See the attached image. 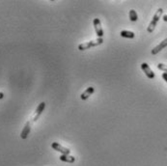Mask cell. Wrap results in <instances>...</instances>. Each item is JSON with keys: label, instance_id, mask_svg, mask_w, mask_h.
I'll list each match as a JSON object with an SVG mask.
<instances>
[{"label": "cell", "instance_id": "cell-14", "mask_svg": "<svg viewBox=\"0 0 167 166\" xmlns=\"http://www.w3.org/2000/svg\"><path fill=\"white\" fill-rule=\"evenodd\" d=\"M162 78L165 80V82L167 83V72H163L162 73Z\"/></svg>", "mask_w": 167, "mask_h": 166}, {"label": "cell", "instance_id": "cell-7", "mask_svg": "<svg viewBox=\"0 0 167 166\" xmlns=\"http://www.w3.org/2000/svg\"><path fill=\"white\" fill-rule=\"evenodd\" d=\"M31 123L30 121H28L26 124H25V126L24 128H23V130L21 131L20 132V137H21V139H26L27 137H28V134L30 133V131H31Z\"/></svg>", "mask_w": 167, "mask_h": 166}, {"label": "cell", "instance_id": "cell-3", "mask_svg": "<svg viewBox=\"0 0 167 166\" xmlns=\"http://www.w3.org/2000/svg\"><path fill=\"white\" fill-rule=\"evenodd\" d=\"M45 101H42V103L38 105V107L36 108V111H35V113L33 114V116H32V120H31V122L32 123H34V122H36L37 120L39 119V117L41 116V114L43 113V111L45 110Z\"/></svg>", "mask_w": 167, "mask_h": 166}, {"label": "cell", "instance_id": "cell-1", "mask_svg": "<svg viewBox=\"0 0 167 166\" xmlns=\"http://www.w3.org/2000/svg\"><path fill=\"white\" fill-rule=\"evenodd\" d=\"M103 43H104L103 38H98L96 40H92L89 42H86V43H82L80 45H78V49L83 51V50L89 49L90 48H94V47H97V45H100Z\"/></svg>", "mask_w": 167, "mask_h": 166}, {"label": "cell", "instance_id": "cell-6", "mask_svg": "<svg viewBox=\"0 0 167 166\" xmlns=\"http://www.w3.org/2000/svg\"><path fill=\"white\" fill-rule=\"evenodd\" d=\"M51 148L55 151L57 152H60L62 155H70L71 153V150H69L68 148H65V147L61 146L59 144V143H56V142H53L51 144Z\"/></svg>", "mask_w": 167, "mask_h": 166}, {"label": "cell", "instance_id": "cell-5", "mask_svg": "<svg viewBox=\"0 0 167 166\" xmlns=\"http://www.w3.org/2000/svg\"><path fill=\"white\" fill-rule=\"evenodd\" d=\"M141 69H142V71L144 72V73L148 78H150V79H154L155 76H156L155 72L151 70V68L149 67V65H148L147 63H142L141 64Z\"/></svg>", "mask_w": 167, "mask_h": 166}, {"label": "cell", "instance_id": "cell-13", "mask_svg": "<svg viewBox=\"0 0 167 166\" xmlns=\"http://www.w3.org/2000/svg\"><path fill=\"white\" fill-rule=\"evenodd\" d=\"M157 69L164 72H167V65H164V64H162V63L157 64Z\"/></svg>", "mask_w": 167, "mask_h": 166}, {"label": "cell", "instance_id": "cell-12", "mask_svg": "<svg viewBox=\"0 0 167 166\" xmlns=\"http://www.w3.org/2000/svg\"><path fill=\"white\" fill-rule=\"evenodd\" d=\"M129 20H131V21L132 22H135L138 20V16H137V13L134 11V10H131L129 11Z\"/></svg>", "mask_w": 167, "mask_h": 166}, {"label": "cell", "instance_id": "cell-9", "mask_svg": "<svg viewBox=\"0 0 167 166\" xmlns=\"http://www.w3.org/2000/svg\"><path fill=\"white\" fill-rule=\"evenodd\" d=\"M94 92H95V89H94V87H88V88L83 92V93L80 95V98H81V100H88L90 98V97L94 94Z\"/></svg>", "mask_w": 167, "mask_h": 166}, {"label": "cell", "instance_id": "cell-11", "mask_svg": "<svg viewBox=\"0 0 167 166\" xmlns=\"http://www.w3.org/2000/svg\"><path fill=\"white\" fill-rule=\"evenodd\" d=\"M120 36L123 38H128V39H133L135 37V34L132 31H128V30H122L120 32Z\"/></svg>", "mask_w": 167, "mask_h": 166}, {"label": "cell", "instance_id": "cell-8", "mask_svg": "<svg viewBox=\"0 0 167 166\" xmlns=\"http://www.w3.org/2000/svg\"><path fill=\"white\" fill-rule=\"evenodd\" d=\"M167 47V38L165 39V40H163L161 42V43L159 44V45H157L156 48H154L152 49V51H151V53L153 54V55H156L159 52H160L162 49H163L164 48H166Z\"/></svg>", "mask_w": 167, "mask_h": 166}, {"label": "cell", "instance_id": "cell-2", "mask_svg": "<svg viewBox=\"0 0 167 166\" xmlns=\"http://www.w3.org/2000/svg\"><path fill=\"white\" fill-rule=\"evenodd\" d=\"M162 14H163V10H162L161 8L157 9L156 13L155 14L154 17H153L152 21L150 22V24H149V26H148V28H147V31L149 32V33H153V32H154V30H155V28H156V24H157V22H159V18H160L161 16H162Z\"/></svg>", "mask_w": 167, "mask_h": 166}, {"label": "cell", "instance_id": "cell-10", "mask_svg": "<svg viewBox=\"0 0 167 166\" xmlns=\"http://www.w3.org/2000/svg\"><path fill=\"white\" fill-rule=\"evenodd\" d=\"M60 160L64 161V162H68V163H73L76 161V158L73 155H60Z\"/></svg>", "mask_w": 167, "mask_h": 166}, {"label": "cell", "instance_id": "cell-15", "mask_svg": "<svg viewBox=\"0 0 167 166\" xmlns=\"http://www.w3.org/2000/svg\"><path fill=\"white\" fill-rule=\"evenodd\" d=\"M162 20H163V21L167 22V15H164L163 17H162Z\"/></svg>", "mask_w": 167, "mask_h": 166}, {"label": "cell", "instance_id": "cell-4", "mask_svg": "<svg viewBox=\"0 0 167 166\" xmlns=\"http://www.w3.org/2000/svg\"><path fill=\"white\" fill-rule=\"evenodd\" d=\"M93 24H94L95 31H96L97 36H98V38H103L104 30H103V27H101L100 18H94V20H93Z\"/></svg>", "mask_w": 167, "mask_h": 166}, {"label": "cell", "instance_id": "cell-16", "mask_svg": "<svg viewBox=\"0 0 167 166\" xmlns=\"http://www.w3.org/2000/svg\"><path fill=\"white\" fill-rule=\"evenodd\" d=\"M4 98V94L2 93V92H0V100H2Z\"/></svg>", "mask_w": 167, "mask_h": 166}]
</instances>
